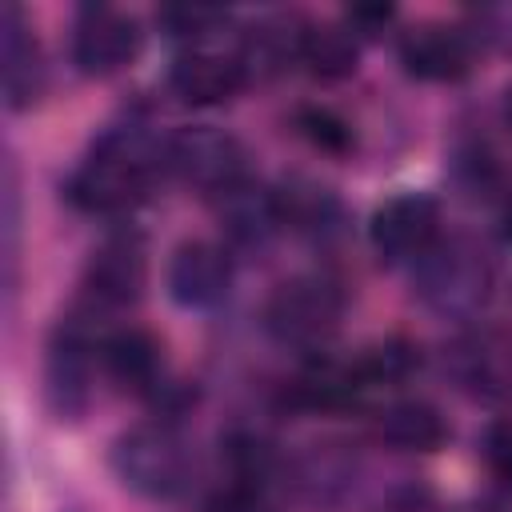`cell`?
<instances>
[{"label": "cell", "instance_id": "83f0119b", "mask_svg": "<svg viewBox=\"0 0 512 512\" xmlns=\"http://www.w3.org/2000/svg\"><path fill=\"white\" fill-rule=\"evenodd\" d=\"M460 512H508L504 504H496V500H472L468 508H460Z\"/></svg>", "mask_w": 512, "mask_h": 512}, {"label": "cell", "instance_id": "5bb4252c", "mask_svg": "<svg viewBox=\"0 0 512 512\" xmlns=\"http://www.w3.org/2000/svg\"><path fill=\"white\" fill-rule=\"evenodd\" d=\"M100 364L108 380H116L124 392L148 396L164 384V352L160 340L144 328H116L100 340Z\"/></svg>", "mask_w": 512, "mask_h": 512}, {"label": "cell", "instance_id": "7402d4cb", "mask_svg": "<svg viewBox=\"0 0 512 512\" xmlns=\"http://www.w3.org/2000/svg\"><path fill=\"white\" fill-rule=\"evenodd\" d=\"M296 128H300V136H304L312 148H320V152H328V156H344V152L352 148V124H348L344 116H336L332 108H324V104L300 108V112H296Z\"/></svg>", "mask_w": 512, "mask_h": 512}, {"label": "cell", "instance_id": "30bf717a", "mask_svg": "<svg viewBox=\"0 0 512 512\" xmlns=\"http://www.w3.org/2000/svg\"><path fill=\"white\" fill-rule=\"evenodd\" d=\"M232 288V252L216 240H184L168 260V296L180 308H212Z\"/></svg>", "mask_w": 512, "mask_h": 512}, {"label": "cell", "instance_id": "2e32d148", "mask_svg": "<svg viewBox=\"0 0 512 512\" xmlns=\"http://www.w3.org/2000/svg\"><path fill=\"white\" fill-rule=\"evenodd\" d=\"M380 440L396 452H440L452 436L444 412L428 400H396L380 412Z\"/></svg>", "mask_w": 512, "mask_h": 512}, {"label": "cell", "instance_id": "6da1fadb", "mask_svg": "<svg viewBox=\"0 0 512 512\" xmlns=\"http://www.w3.org/2000/svg\"><path fill=\"white\" fill-rule=\"evenodd\" d=\"M160 168H168L164 148L144 128L120 124V128H108L88 148V156L68 176L64 196L84 212H100V216L128 212L148 196Z\"/></svg>", "mask_w": 512, "mask_h": 512}, {"label": "cell", "instance_id": "9a60e30c", "mask_svg": "<svg viewBox=\"0 0 512 512\" xmlns=\"http://www.w3.org/2000/svg\"><path fill=\"white\" fill-rule=\"evenodd\" d=\"M216 212H220L224 232L244 248H260L284 228L276 188H264L256 180H240L236 188L216 196Z\"/></svg>", "mask_w": 512, "mask_h": 512}, {"label": "cell", "instance_id": "52a82bcc", "mask_svg": "<svg viewBox=\"0 0 512 512\" xmlns=\"http://www.w3.org/2000/svg\"><path fill=\"white\" fill-rule=\"evenodd\" d=\"M72 64L84 76H112L128 68L140 52V24L124 8L112 4H80L72 16V40H68Z\"/></svg>", "mask_w": 512, "mask_h": 512}, {"label": "cell", "instance_id": "ba28073f", "mask_svg": "<svg viewBox=\"0 0 512 512\" xmlns=\"http://www.w3.org/2000/svg\"><path fill=\"white\" fill-rule=\"evenodd\" d=\"M148 284V248L144 236L132 228H120L112 236H104L84 268V300L88 312L96 308H128L144 296Z\"/></svg>", "mask_w": 512, "mask_h": 512}, {"label": "cell", "instance_id": "d6986e66", "mask_svg": "<svg viewBox=\"0 0 512 512\" xmlns=\"http://www.w3.org/2000/svg\"><path fill=\"white\" fill-rule=\"evenodd\" d=\"M280 200V220L284 228H296L304 236H324L336 228L340 220V204L328 188L312 184V180H288L284 188H276Z\"/></svg>", "mask_w": 512, "mask_h": 512}, {"label": "cell", "instance_id": "8992f818", "mask_svg": "<svg viewBox=\"0 0 512 512\" xmlns=\"http://www.w3.org/2000/svg\"><path fill=\"white\" fill-rule=\"evenodd\" d=\"M168 168L180 184H188L200 196H224L228 188H236L240 180H248L244 168V148L232 132L212 128V124H192L180 128L168 144H164Z\"/></svg>", "mask_w": 512, "mask_h": 512}, {"label": "cell", "instance_id": "f1b7e54d", "mask_svg": "<svg viewBox=\"0 0 512 512\" xmlns=\"http://www.w3.org/2000/svg\"><path fill=\"white\" fill-rule=\"evenodd\" d=\"M504 116H508V124H512V88H508V96H504Z\"/></svg>", "mask_w": 512, "mask_h": 512}, {"label": "cell", "instance_id": "3957f363", "mask_svg": "<svg viewBox=\"0 0 512 512\" xmlns=\"http://www.w3.org/2000/svg\"><path fill=\"white\" fill-rule=\"evenodd\" d=\"M112 472L116 480L148 500H172L188 488L192 476V448L172 420H144L132 424L112 440Z\"/></svg>", "mask_w": 512, "mask_h": 512}, {"label": "cell", "instance_id": "603a6c76", "mask_svg": "<svg viewBox=\"0 0 512 512\" xmlns=\"http://www.w3.org/2000/svg\"><path fill=\"white\" fill-rule=\"evenodd\" d=\"M172 36H208L212 28H220L224 20H228V12H220V8H200V4H180V8H160V16H156Z\"/></svg>", "mask_w": 512, "mask_h": 512}, {"label": "cell", "instance_id": "ac0fdd59", "mask_svg": "<svg viewBox=\"0 0 512 512\" xmlns=\"http://www.w3.org/2000/svg\"><path fill=\"white\" fill-rule=\"evenodd\" d=\"M360 392H364V384H360L356 360H332V356L312 360V364L296 376V384H292L296 404H304V408H320V412L348 408V404L360 400Z\"/></svg>", "mask_w": 512, "mask_h": 512}, {"label": "cell", "instance_id": "7c38bea8", "mask_svg": "<svg viewBox=\"0 0 512 512\" xmlns=\"http://www.w3.org/2000/svg\"><path fill=\"white\" fill-rule=\"evenodd\" d=\"M168 84L188 104H224L248 84V68L240 60V48L236 52L192 48V52L176 56V64L168 72Z\"/></svg>", "mask_w": 512, "mask_h": 512}, {"label": "cell", "instance_id": "d4e9b609", "mask_svg": "<svg viewBox=\"0 0 512 512\" xmlns=\"http://www.w3.org/2000/svg\"><path fill=\"white\" fill-rule=\"evenodd\" d=\"M392 16H396L392 4H352V8L344 12V24H348L356 36H376Z\"/></svg>", "mask_w": 512, "mask_h": 512}, {"label": "cell", "instance_id": "9c48e42d", "mask_svg": "<svg viewBox=\"0 0 512 512\" xmlns=\"http://www.w3.org/2000/svg\"><path fill=\"white\" fill-rule=\"evenodd\" d=\"M368 240L384 264H416L440 240V208L424 192L388 196L368 224Z\"/></svg>", "mask_w": 512, "mask_h": 512}, {"label": "cell", "instance_id": "8fae6325", "mask_svg": "<svg viewBox=\"0 0 512 512\" xmlns=\"http://www.w3.org/2000/svg\"><path fill=\"white\" fill-rule=\"evenodd\" d=\"M0 48H4V100L8 108H32L44 92V56L32 32V20L20 4H4L0 12Z\"/></svg>", "mask_w": 512, "mask_h": 512}, {"label": "cell", "instance_id": "ffe728a7", "mask_svg": "<svg viewBox=\"0 0 512 512\" xmlns=\"http://www.w3.org/2000/svg\"><path fill=\"white\" fill-rule=\"evenodd\" d=\"M448 360H452L456 380L468 384L472 392L492 396V392L504 388V348L492 344L488 336H468V340H460V344L448 352Z\"/></svg>", "mask_w": 512, "mask_h": 512}, {"label": "cell", "instance_id": "7a4b0ae2", "mask_svg": "<svg viewBox=\"0 0 512 512\" xmlns=\"http://www.w3.org/2000/svg\"><path fill=\"white\" fill-rule=\"evenodd\" d=\"M412 284L428 312L444 320H472L492 300V264L472 240L448 236L412 264Z\"/></svg>", "mask_w": 512, "mask_h": 512}, {"label": "cell", "instance_id": "277c9868", "mask_svg": "<svg viewBox=\"0 0 512 512\" xmlns=\"http://www.w3.org/2000/svg\"><path fill=\"white\" fill-rule=\"evenodd\" d=\"M344 292L328 276H292L264 300V332L284 348H320L340 328Z\"/></svg>", "mask_w": 512, "mask_h": 512}, {"label": "cell", "instance_id": "e0dca14e", "mask_svg": "<svg viewBox=\"0 0 512 512\" xmlns=\"http://www.w3.org/2000/svg\"><path fill=\"white\" fill-rule=\"evenodd\" d=\"M356 56H360V36L348 24H300L296 60L312 76L340 80L356 68Z\"/></svg>", "mask_w": 512, "mask_h": 512}, {"label": "cell", "instance_id": "5b68a950", "mask_svg": "<svg viewBox=\"0 0 512 512\" xmlns=\"http://www.w3.org/2000/svg\"><path fill=\"white\" fill-rule=\"evenodd\" d=\"M88 316L72 312L52 328L48 356H44V400L60 420H80L92 400V368L100 360V344Z\"/></svg>", "mask_w": 512, "mask_h": 512}, {"label": "cell", "instance_id": "4fadbf2b", "mask_svg": "<svg viewBox=\"0 0 512 512\" xmlns=\"http://www.w3.org/2000/svg\"><path fill=\"white\" fill-rule=\"evenodd\" d=\"M472 44L464 28L452 24H416L400 36V64L420 80H456L468 72Z\"/></svg>", "mask_w": 512, "mask_h": 512}, {"label": "cell", "instance_id": "cb8c5ba5", "mask_svg": "<svg viewBox=\"0 0 512 512\" xmlns=\"http://www.w3.org/2000/svg\"><path fill=\"white\" fill-rule=\"evenodd\" d=\"M480 456H484V468H488L504 488H512V420H496V424L484 428Z\"/></svg>", "mask_w": 512, "mask_h": 512}, {"label": "cell", "instance_id": "44dd1931", "mask_svg": "<svg viewBox=\"0 0 512 512\" xmlns=\"http://www.w3.org/2000/svg\"><path fill=\"white\" fill-rule=\"evenodd\" d=\"M416 364H420V348L408 344V340H384V344H372V348H364L356 356V372H360L364 392L400 384Z\"/></svg>", "mask_w": 512, "mask_h": 512}, {"label": "cell", "instance_id": "484cf974", "mask_svg": "<svg viewBox=\"0 0 512 512\" xmlns=\"http://www.w3.org/2000/svg\"><path fill=\"white\" fill-rule=\"evenodd\" d=\"M384 512H444V508H440V500H436L432 492H424V488H404V492H396V496L384 504Z\"/></svg>", "mask_w": 512, "mask_h": 512}, {"label": "cell", "instance_id": "4316f807", "mask_svg": "<svg viewBox=\"0 0 512 512\" xmlns=\"http://www.w3.org/2000/svg\"><path fill=\"white\" fill-rule=\"evenodd\" d=\"M208 512H268V508H264L260 492H252V488H228V496H220Z\"/></svg>", "mask_w": 512, "mask_h": 512}]
</instances>
